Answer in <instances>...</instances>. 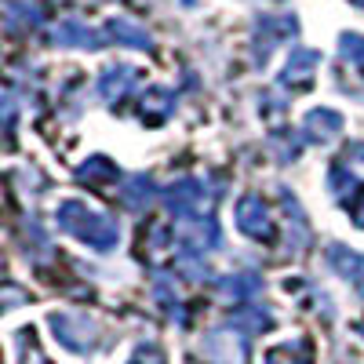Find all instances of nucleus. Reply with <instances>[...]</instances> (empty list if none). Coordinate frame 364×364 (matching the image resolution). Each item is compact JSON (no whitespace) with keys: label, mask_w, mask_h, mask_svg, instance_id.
Listing matches in <instances>:
<instances>
[{"label":"nucleus","mask_w":364,"mask_h":364,"mask_svg":"<svg viewBox=\"0 0 364 364\" xmlns=\"http://www.w3.org/2000/svg\"><path fill=\"white\" fill-rule=\"evenodd\" d=\"M164 208L175 211L178 219H186V215H204V208H208L204 186H200L197 178H182V182H175V186L164 190Z\"/></svg>","instance_id":"obj_5"},{"label":"nucleus","mask_w":364,"mask_h":364,"mask_svg":"<svg viewBox=\"0 0 364 364\" xmlns=\"http://www.w3.org/2000/svg\"><path fill=\"white\" fill-rule=\"evenodd\" d=\"M154 193H157L154 178H149V175H135V178L124 182V190H120V200H124V208H132V211H142L149 200H154Z\"/></svg>","instance_id":"obj_14"},{"label":"nucleus","mask_w":364,"mask_h":364,"mask_svg":"<svg viewBox=\"0 0 364 364\" xmlns=\"http://www.w3.org/2000/svg\"><path fill=\"white\" fill-rule=\"evenodd\" d=\"M353 154H357V157L364 161V146H353Z\"/></svg>","instance_id":"obj_26"},{"label":"nucleus","mask_w":364,"mask_h":364,"mask_svg":"<svg viewBox=\"0 0 364 364\" xmlns=\"http://www.w3.org/2000/svg\"><path fill=\"white\" fill-rule=\"evenodd\" d=\"M178 240L186 245V252H193V255H200V252H211V248H219V223H215V215H186L178 223Z\"/></svg>","instance_id":"obj_4"},{"label":"nucleus","mask_w":364,"mask_h":364,"mask_svg":"<svg viewBox=\"0 0 364 364\" xmlns=\"http://www.w3.org/2000/svg\"><path fill=\"white\" fill-rule=\"evenodd\" d=\"M353 197H357V200H350V215H353V223L364 230V182L353 190Z\"/></svg>","instance_id":"obj_25"},{"label":"nucleus","mask_w":364,"mask_h":364,"mask_svg":"<svg viewBox=\"0 0 364 364\" xmlns=\"http://www.w3.org/2000/svg\"><path fill=\"white\" fill-rule=\"evenodd\" d=\"M135 80H139V70H132V66H106L95 80V91H99L102 102L117 106L135 91Z\"/></svg>","instance_id":"obj_7"},{"label":"nucleus","mask_w":364,"mask_h":364,"mask_svg":"<svg viewBox=\"0 0 364 364\" xmlns=\"http://www.w3.org/2000/svg\"><path fill=\"white\" fill-rule=\"evenodd\" d=\"M55 223H58L63 233L77 237L80 245L95 248V252H113L117 240H120L117 219L102 215V211H95V208H87L84 200H63L55 208Z\"/></svg>","instance_id":"obj_1"},{"label":"nucleus","mask_w":364,"mask_h":364,"mask_svg":"<svg viewBox=\"0 0 364 364\" xmlns=\"http://www.w3.org/2000/svg\"><path fill=\"white\" fill-rule=\"evenodd\" d=\"M44 22V4L41 0H15L8 8V26L11 29H33Z\"/></svg>","instance_id":"obj_15"},{"label":"nucleus","mask_w":364,"mask_h":364,"mask_svg":"<svg viewBox=\"0 0 364 364\" xmlns=\"http://www.w3.org/2000/svg\"><path fill=\"white\" fill-rule=\"evenodd\" d=\"M15 120H18V109L8 95H0V139H11L15 132Z\"/></svg>","instance_id":"obj_23"},{"label":"nucleus","mask_w":364,"mask_h":364,"mask_svg":"<svg viewBox=\"0 0 364 364\" xmlns=\"http://www.w3.org/2000/svg\"><path fill=\"white\" fill-rule=\"evenodd\" d=\"M51 324V336L55 343L77 353V357H87V353H95L99 343H102V328L95 317H87V314H51L48 317Z\"/></svg>","instance_id":"obj_2"},{"label":"nucleus","mask_w":364,"mask_h":364,"mask_svg":"<svg viewBox=\"0 0 364 364\" xmlns=\"http://www.w3.org/2000/svg\"><path fill=\"white\" fill-rule=\"evenodd\" d=\"M317 66H321V55H317V51L295 48L291 58H288V66H284L281 77H277V84H281V87H306V84L314 80Z\"/></svg>","instance_id":"obj_8"},{"label":"nucleus","mask_w":364,"mask_h":364,"mask_svg":"<svg viewBox=\"0 0 364 364\" xmlns=\"http://www.w3.org/2000/svg\"><path fill=\"white\" fill-rule=\"evenodd\" d=\"M77 178L80 182H113V178H120V168L109 161V157H91V161H84L80 168H77Z\"/></svg>","instance_id":"obj_16"},{"label":"nucleus","mask_w":364,"mask_h":364,"mask_svg":"<svg viewBox=\"0 0 364 364\" xmlns=\"http://www.w3.org/2000/svg\"><path fill=\"white\" fill-rule=\"evenodd\" d=\"M51 44L77 48V51H95V48L106 44V33H95V29L80 18H63V22L51 26Z\"/></svg>","instance_id":"obj_6"},{"label":"nucleus","mask_w":364,"mask_h":364,"mask_svg":"<svg viewBox=\"0 0 364 364\" xmlns=\"http://www.w3.org/2000/svg\"><path fill=\"white\" fill-rule=\"evenodd\" d=\"M128 364H168V357H164V350H161V346L142 343V346L132 353V360H128Z\"/></svg>","instance_id":"obj_24"},{"label":"nucleus","mask_w":364,"mask_h":364,"mask_svg":"<svg viewBox=\"0 0 364 364\" xmlns=\"http://www.w3.org/2000/svg\"><path fill=\"white\" fill-rule=\"evenodd\" d=\"M295 26H299V22H295L291 15H284V18H259V44H255V48L262 51L266 41H269V48H273L277 41L291 37V33H295Z\"/></svg>","instance_id":"obj_17"},{"label":"nucleus","mask_w":364,"mask_h":364,"mask_svg":"<svg viewBox=\"0 0 364 364\" xmlns=\"http://www.w3.org/2000/svg\"><path fill=\"white\" fill-rule=\"evenodd\" d=\"M259 288H262V281L255 273H233V277H226L219 284V291L226 299H252V295H259Z\"/></svg>","instance_id":"obj_18"},{"label":"nucleus","mask_w":364,"mask_h":364,"mask_svg":"<svg viewBox=\"0 0 364 364\" xmlns=\"http://www.w3.org/2000/svg\"><path fill=\"white\" fill-rule=\"evenodd\" d=\"M343 132V113L339 109H328V106H317L306 113V120H302V135H306L310 142H331Z\"/></svg>","instance_id":"obj_9"},{"label":"nucleus","mask_w":364,"mask_h":364,"mask_svg":"<svg viewBox=\"0 0 364 364\" xmlns=\"http://www.w3.org/2000/svg\"><path fill=\"white\" fill-rule=\"evenodd\" d=\"M310 360H314L310 343H288L266 353V364H310Z\"/></svg>","instance_id":"obj_20"},{"label":"nucleus","mask_w":364,"mask_h":364,"mask_svg":"<svg viewBox=\"0 0 364 364\" xmlns=\"http://www.w3.org/2000/svg\"><path fill=\"white\" fill-rule=\"evenodd\" d=\"M339 48H343V58H350V63L364 73V37H357V33H343Z\"/></svg>","instance_id":"obj_22"},{"label":"nucleus","mask_w":364,"mask_h":364,"mask_svg":"<svg viewBox=\"0 0 364 364\" xmlns=\"http://www.w3.org/2000/svg\"><path fill=\"white\" fill-rule=\"evenodd\" d=\"M106 41L124 44V48H154V37L132 18H109L106 22Z\"/></svg>","instance_id":"obj_12"},{"label":"nucleus","mask_w":364,"mask_h":364,"mask_svg":"<svg viewBox=\"0 0 364 364\" xmlns=\"http://www.w3.org/2000/svg\"><path fill=\"white\" fill-rule=\"evenodd\" d=\"M360 331H364V328H360Z\"/></svg>","instance_id":"obj_27"},{"label":"nucleus","mask_w":364,"mask_h":364,"mask_svg":"<svg viewBox=\"0 0 364 364\" xmlns=\"http://www.w3.org/2000/svg\"><path fill=\"white\" fill-rule=\"evenodd\" d=\"M328 262L331 269L339 273V277H346L360 295H364V255L346 248V245H328Z\"/></svg>","instance_id":"obj_10"},{"label":"nucleus","mask_w":364,"mask_h":364,"mask_svg":"<svg viewBox=\"0 0 364 364\" xmlns=\"http://www.w3.org/2000/svg\"><path fill=\"white\" fill-rule=\"evenodd\" d=\"M208 357H215L219 364H245L248 350H245V339L233 336V331H215L208 339Z\"/></svg>","instance_id":"obj_11"},{"label":"nucleus","mask_w":364,"mask_h":364,"mask_svg":"<svg viewBox=\"0 0 364 364\" xmlns=\"http://www.w3.org/2000/svg\"><path fill=\"white\" fill-rule=\"evenodd\" d=\"M269 324H273V317L266 310H255V306L237 310V317H233V331H245V336H259V331H266Z\"/></svg>","instance_id":"obj_19"},{"label":"nucleus","mask_w":364,"mask_h":364,"mask_svg":"<svg viewBox=\"0 0 364 364\" xmlns=\"http://www.w3.org/2000/svg\"><path fill=\"white\" fill-rule=\"evenodd\" d=\"M233 215H237V226H240V233H245V237H252V240H273V219H269V208H266L262 197H255V193L240 197Z\"/></svg>","instance_id":"obj_3"},{"label":"nucleus","mask_w":364,"mask_h":364,"mask_svg":"<svg viewBox=\"0 0 364 364\" xmlns=\"http://www.w3.org/2000/svg\"><path fill=\"white\" fill-rule=\"evenodd\" d=\"M175 109V95L168 87H149L142 95V120H149V124H161L164 117H171Z\"/></svg>","instance_id":"obj_13"},{"label":"nucleus","mask_w":364,"mask_h":364,"mask_svg":"<svg viewBox=\"0 0 364 364\" xmlns=\"http://www.w3.org/2000/svg\"><path fill=\"white\" fill-rule=\"evenodd\" d=\"M328 186H331V193H336L339 200H350V197H353V190L360 186V182H357V175H350L343 164H336V168L328 171Z\"/></svg>","instance_id":"obj_21"}]
</instances>
